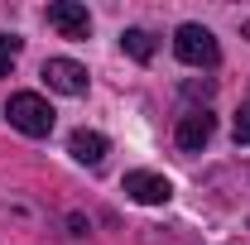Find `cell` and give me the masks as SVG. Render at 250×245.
I'll return each mask as SVG.
<instances>
[{"label":"cell","instance_id":"11","mask_svg":"<svg viewBox=\"0 0 250 245\" xmlns=\"http://www.w3.org/2000/svg\"><path fill=\"white\" fill-rule=\"evenodd\" d=\"M188 96H212V82L202 77V82H188Z\"/></svg>","mask_w":250,"mask_h":245},{"label":"cell","instance_id":"1","mask_svg":"<svg viewBox=\"0 0 250 245\" xmlns=\"http://www.w3.org/2000/svg\"><path fill=\"white\" fill-rule=\"evenodd\" d=\"M5 116H10V125H15L20 135H34V140L53 130V106H48L39 92H15L10 106H5Z\"/></svg>","mask_w":250,"mask_h":245},{"label":"cell","instance_id":"7","mask_svg":"<svg viewBox=\"0 0 250 245\" xmlns=\"http://www.w3.org/2000/svg\"><path fill=\"white\" fill-rule=\"evenodd\" d=\"M67 149H72L77 163H101V159H106V135H96V130H72Z\"/></svg>","mask_w":250,"mask_h":245},{"label":"cell","instance_id":"5","mask_svg":"<svg viewBox=\"0 0 250 245\" xmlns=\"http://www.w3.org/2000/svg\"><path fill=\"white\" fill-rule=\"evenodd\" d=\"M43 82L53 92H62V96H82L87 92V67L72 62V58H48L43 62Z\"/></svg>","mask_w":250,"mask_h":245},{"label":"cell","instance_id":"4","mask_svg":"<svg viewBox=\"0 0 250 245\" xmlns=\"http://www.w3.org/2000/svg\"><path fill=\"white\" fill-rule=\"evenodd\" d=\"M48 24H53L62 39H87V34H92V15H87V5H77V0H53V5H48Z\"/></svg>","mask_w":250,"mask_h":245},{"label":"cell","instance_id":"10","mask_svg":"<svg viewBox=\"0 0 250 245\" xmlns=\"http://www.w3.org/2000/svg\"><path fill=\"white\" fill-rule=\"evenodd\" d=\"M231 135H236V144H250V101L236 111V130H231Z\"/></svg>","mask_w":250,"mask_h":245},{"label":"cell","instance_id":"8","mask_svg":"<svg viewBox=\"0 0 250 245\" xmlns=\"http://www.w3.org/2000/svg\"><path fill=\"white\" fill-rule=\"evenodd\" d=\"M121 48L135 62H149V58H154V39H149V29H125L121 34Z\"/></svg>","mask_w":250,"mask_h":245},{"label":"cell","instance_id":"9","mask_svg":"<svg viewBox=\"0 0 250 245\" xmlns=\"http://www.w3.org/2000/svg\"><path fill=\"white\" fill-rule=\"evenodd\" d=\"M15 58H20V39L15 34H0V77H10Z\"/></svg>","mask_w":250,"mask_h":245},{"label":"cell","instance_id":"6","mask_svg":"<svg viewBox=\"0 0 250 245\" xmlns=\"http://www.w3.org/2000/svg\"><path fill=\"white\" fill-rule=\"evenodd\" d=\"M212 135H217V116L212 111H188L183 121H178V149L192 154V149H202Z\"/></svg>","mask_w":250,"mask_h":245},{"label":"cell","instance_id":"2","mask_svg":"<svg viewBox=\"0 0 250 245\" xmlns=\"http://www.w3.org/2000/svg\"><path fill=\"white\" fill-rule=\"evenodd\" d=\"M173 53L188 67H217L221 62L217 39H212V29H202V24H183V29L173 34Z\"/></svg>","mask_w":250,"mask_h":245},{"label":"cell","instance_id":"3","mask_svg":"<svg viewBox=\"0 0 250 245\" xmlns=\"http://www.w3.org/2000/svg\"><path fill=\"white\" fill-rule=\"evenodd\" d=\"M125 197H135V202H145V207H164L168 197H173V183L164 178V173H149V168H135V173H125Z\"/></svg>","mask_w":250,"mask_h":245}]
</instances>
